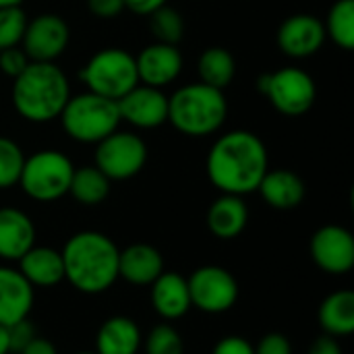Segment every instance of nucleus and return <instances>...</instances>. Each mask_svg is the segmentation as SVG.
Here are the masks:
<instances>
[{"label":"nucleus","mask_w":354,"mask_h":354,"mask_svg":"<svg viewBox=\"0 0 354 354\" xmlns=\"http://www.w3.org/2000/svg\"><path fill=\"white\" fill-rule=\"evenodd\" d=\"M207 228L216 239L230 241L243 234L249 222V209L243 197L222 193L207 209Z\"/></svg>","instance_id":"nucleus-22"},{"label":"nucleus","mask_w":354,"mask_h":354,"mask_svg":"<svg viewBox=\"0 0 354 354\" xmlns=\"http://www.w3.org/2000/svg\"><path fill=\"white\" fill-rule=\"evenodd\" d=\"M19 354H58V351H56V346L50 340L35 336Z\"/></svg>","instance_id":"nucleus-39"},{"label":"nucleus","mask_w":354,"mask_h":354,"mask_svg":"<svg viewBox=\"0 0 354 354\" xmlns=\"http://www.w3.org/2000/svg\"><path fill=\"white\" fill-rule=\"evenodd\" d=\"M75 354H95V353H75Z\"/></svg>","instance_id":"nucleus-42"},{"label":"nucleus","mask_w":354,"mask_h":354,"mask_svg":"<svg viewBox=\"0 0 354 354\" xmlns=\"http://www.w3.org/2000/svg\"><path fill=\"white\" fill-rule=\"evenodd\" d=\"M75 164L56 149H41L25 158L19 187L23 193L39 203H52L68 195Z\"/></svg>","instance_id":"nucleus-6"},{"label":"nucleus","mask_w":354,"mask_h":354,"mask_svg":"<svg viewBox=\"0 0 354 354\" xmlns=\"http://www.w3.org/2000/svg\"><path fill=\"white\" fill-rule=\"evenodd\" d=\"M212 354H255V346L243 336H226L218 340Z\"/></svg>","instance_id":"nucleus-35"},{"label":"nucleus","mask_w":354,"mask_h":354,"mask_svg":"<svg viewBox=\"0 0 354 354\" xmlns=\"http://www.w3.org/2000/svg\"><path fill=\"white\" fill-rule=\"evenodd\" d=\"M71 41L66 21L56 12H41L27 21L21 48L31 62H56Z\"/></svg>","instance_id":"nucleus-11"},{"label":"nucleus","mask_w":354,"mask_h":354,"mask_svg":"<svg viewBox=\"0 0 354 354\" xmlns=\"http://www.w3.org/2000/svg\"><path fill=\"white\" fill-rule=\"evenodd\" d=\"M168 0H124V8H129L135 15L141 17H149L153 10H158L160 6H164Z\"/></svg>","instance_id":"nucleus-38"},{"label":"nucleus","mask_w":354,"mask_h":354,"mask_svg":"<svg viewBox=\"0 0 354 354\" xmlns=\"http://www.w3.org/2000/svg\"><path fill=\"white\" fill-rule=\"evenodd\" d=\"M326 37L351 52L354 48V0H336L324 23Z\"/></svg>","instance_id":"nucleus-27"},{"label":"nucleus","mask_w":354,"mask_h":354,"mask_svg":"<svg viewBox=\"0 0 354 354\" xmlns=\"http://www.w3.org/2000/svg\"><path fill=\"white\" fill-rule=\"evenodd\" d=\"M309 249L313 263L326 274L344 276L354 268V236L344 226H322L311 236Z\"/></svg>","instance_id":"nucleus-12"},{"label":"nucleus","mask_w":354,"mask_h":354,"mask_svg":"<svg viewBox=\"0 0 354 354\" xmlns=\"http://www.w3.org/2000/svg\"><path fill=\"white\" fill-rule=\"evenodd\" d=\"M276 39L282 54L290 58H309L322 50L328 37L322 19L309 12H297L282 21Z\"/></svg>","instance_id":"nucleus-14"},{"label":"nucleus","mask_w":354,"mask_h":354,"mask_svg":"<svg viewBox=\"0 0 354 354\" xmlns=\"http://www.w3.org/2000/svg\"><path fill=\"white\" fill-rule=\"evenodd\" d=\"M12 108L33 124H46L60 116L71 97L68 77L56 62H29L12 79Z\"/></svg>","instance_id":"nucleus-3"},{"label":"nucleus","mask_w":354,"mask_h":354,"mask_svg":"<svg viewBox=\"0 0 354 354\" xmlns=\"http://www.w3.org/2000/svg\"><path fill=\"white\" fill-rule=\"evenodd\" d=\"M64 280L83 295H102L118 280L116 243L97 230H81L62 247Z\"/></svg>","instance_id":"nucleus-2"},{"label":"nucleus","mask_w":354,"mask_h":354,"mask_svg":"<svg viewBox=\"0 0 354 354\" xmlns=\"http://www.w3.org/2000/svg\"><path fill=\"white\" fill-rule=\"evenodd\" d=\"M27 15L21 6H4L0 8V50L21 46L25 27H27Z\"/></svg>","instance_id":"nucleus-31"},{"label":"nucleus","mask_w":354,"mask_h":354,"mask_svg":"<svg viewBox=\"0 0 354 354\" xmlns=\"http://www.w3.org/2000/svg\"><path fill=\"white\" fill-rule=\"evenodd\" d=\"M147 164V145L137 133L116 129L95 143V168L110 180H129Z\"/></svg>","instance_id":"nucleus-9"},{"label":"nucleus","mask_w":354,"mask_h":354,"mask_svg":"<svg viewBox=\"0 0 354 354\" xmlns=\"http://www.w3.org/2000/svg\"><path fill=\"white\" fill-rule=\"evenodd\" d=\"M21 276L35 288H52L64 282V263L62 253L52 247H37L33 245L21 259L19 268Z\"/></svg>","instance_id":"nucleus-21"},{"label":"nucleus","mask_w":354,"mask_h":354,"mask_svg":"<svg viewBox=\"0 0 354 354\" xmlns=\"http://www.w3.org/2000/svg\"><path fill=\"white\" fill-rule=\"evenodd\" d=\"M0 354H10L8 334H6V328H2V326H0Z\"/></svg>","instance_id":"nucleus-40"},{"label":"nucleus","mask_w":354,"mask_h":354,"mask_svg":"<svg viewBox=\"0 0 354 354\" xmlns=\"http://www.w3.org/2000/svg\"><path fill=\"white\" fill-rule=\"evenodd\" d=\"M257 89L284 116H303L311 110L317 97L313 77L299 66H284L280 71L259 77Z\"/></svg>","instance_id":"nucleus-8"},{"label":"nucleus","mask_w":354,"mask_h":354,"mask_svg":"<svg viewBox=\"0 0 354 354\" xmlns=\"http://www.w3.org/2000/svg\"><path fill=\"white\" fill-rule=\"evenodd\" d=\"M317 322L328 336L344 338L354 332V292L336 290L328 295L317 311Z\"/></svg>","instance_id":"nucleus-24"},{"label":"nucleus","mask_w":354,"mask_h":354,"mask_svg":"<svg viewBox=\"0 0 354 354\" xmlns=\"http://www.w3.org/2000/svg\"><path fill=\"white\" fill-rule=\"evenodd\" d=\"M143 346L139 326L124 315L106 319L95 336V354H137Z\"/></svg>","instance_id":"nucleus-23"},{"label":"nucleus","mask_w":354,"mask_h":354,"mask_svg":"<svg viewBox=\"0 0 354 354\" xmlns=\"http://www.w3.org/2000/svg\"><path fill=\"white\" fill-rule=\"evenodd\" d=\"M205 170L209 183L220 193L239 197L255 193L263 174L270 170L266 143L251 131H228L209 147Z\"/></svg>","instance_id":"nucleus-1"},{"label":"nucleus","mask_w":354,"mask_h":354,"mask_svg":"<svg viewBox=\"0 0 354 354\" xmlns=\"http://www.w3.org/2000/svg\"><path fill=\"white\" fill-rule=\"evenodd\" d=\"M228 116V102L222 89L201 81L178 87L168 97V122L187 137H209L218 133Z\"/></svg>","instance_id":"nucleus-4"},{"label":"nucleus","mask_w":354,"mask_h":354,"mask_svg":"<svg viewBox=\"0 0 354 354\" xmlns=\"http://www.w3.org/2000/svg\"><path fill=\"white\" fill-rule=\"evenodd\" d=\"M164 272L162 253L147 243H135L118 255V278L133 286H149Z\"/></svg>","instance_id":"nucleus-19"},{"label":"nucleus","mask_w":354,"mask_h":354,"mask_svg":"<svg viewBox=\"0 0 354 354\" xmlns=\"http://www.w3.org/2000/svg\"><path fill=\"white\" fill-rule=\"evenodd\" d=\"M23 4V0H0V8H4V6H21Z\"/></svg>","instance_id":"nucleus-41"},{"label":"nucleus","mask_w":354,"mask_h":354,"mask_svg":"<svg viewBox=\"0 0 354 354\" xmlns=\"http://www.w3.org/2000/svg\"><path fill=\"white\" fill-rule=\"evenodd\" d=\"M135 64L139 83L164 89L178 79L183 71V54L178 46L153 41L135 56Z\"/></svg>","instance_id":"nucleus-15"},{"label":"nucleus","mask_w":354,"mask_h":354,"mask_svg":"<svg viewBox=\"0 0 354 354\" xmlns=\"http://www.w3.org/2000/svg\"><path fill=\"white\" fill-rule=\"evenodd\" d=\"M25 158L27 156L17 141L0 135V189H10L19 185Z\"/></svg>","instance_id":"nucleus-29"},{"label":"nucleus","mask_w":354,"mask_h":354,"mask_svg":"<svg viewBox=\"0 0 354 354\" xmlns=\"http://www.w3.org/2000/svg\"><path fill=\"white\" fill-rule=\"evenodd\" d=\"M6 334H8V346H10V353H21L33 338H35V328L31 326L29 317L27 319H21L12 326L6 328Z\"/></svg>","instance_id":"nucleus-33"},{"label":"nucleus","mask_w":354,"mask_h":354,"mask_svg":"<svg viewBox=\"0 0 354 354\" xmlns=\"http://www.w3.org/2000/svg\"><path fill=\"white\" fill-rule=\"evenodd\" d=\"M33 286L19 270L0 266V326L8 328L27 319L33 309Z\"/></svg>","instance_id":"nucleus-17"},{"label":"nucleus","mask_w":354,"mask_h":354,"mask_svg":"<svg viewBox=\"0 0 354 354\" xmlns=\"http://www.w3.org/2000/svg\"><path fill=\"white\" fill-rule=\"evenodd\" d=\"M31 60L27 58V54L23 52L21 46H12V48H2L0 50V73L15 79L17 75L23 73V68L29 64Z\"/></svg>","instance_id":"nucleus-32"},{"label":"nucleus","mask_w":354,"mask_h":354,"mask_svg":"<svg viewBox=\"0 0 354 354\" xmlns=\"http://www.w3.org/2000/svg\"><path fill=\"white\" fill-rule=\"evenodd\" d=\"M87 8L97 19H116L124 10V0H87Z\"/></svg>","instance_id":"nucleus-36"},{"label":"nucleus","mask_w":354,"mask_h":354,"mask_svg":"<svg viewBox=\"0 0 354 354\" xmlns=\"http://www.w3.org/2000/svg\"><path fill=\"white\" fill-rule=\"evenodd\" d=\"M145 354H185V342L176 328L162 324L143 338Z\"/></svg>","instance_id":"nucleus-30"},{"label":"nucleus","mask_w":354,"mask_h":354,"mask_svg":"<svg viewBox=\"0 0 354 354\" xmlns=\"http://www.w3.org/2000/svg\"><path fill=\"white\" fill-rule=\"evenodd\" d=\"M255 354H292V344L284 334L272 332L257 342Z\"/></svg>","instance_id":"nucleus-34"},{"label":"nucleus","mask_w":354,"mask_h":354,"mask_svg":"<svg viewBox=\"0 0 354 354\" xmlns=\"http://www.w3.org/2000/svg\"><path fill=\"white\" fill-rule=\"evenodd\" d=\"M149 29L156 41L178 46L185 33V19L176 8H170L168 4H164L149 15Z\"/></svg>","instance_id":"nucleus-28"},{"label":"nucleus","mask_w":354,"mask_h":354,"mask_svg":"<svg viewBox=\"0 0 354 354\" xmlns=\"http://www.w3.org/2000/svg\"><path fill=\"white\" fill-rule=\"evenodd\" d=\"M120 120L135 129H158L168 122V95L143 83H137L118 102Z\"/></svg>","instance_id":"nucleus-13"},{"label":"nucleus","mask_w":354,"mask_h":354,"mask_svg":"<svg viewBox=\"0 0 354 354\" xmlns=\"http://www.w3.org/2000/svg\"><path fill=\"white\" fill-rule=\"evenodd\" d=\"M189 297H191V307L218 315L230 311L236 301H239V282L236 278L220 266H201L197 268L189 278Z\"/></svg>","instance_id":"nucleus-10"},{"label":"nucleus","mask_w":354,"mask_h":354,"mask_svg":"<svg viewBox=\"0 0 354 354\" xmlns=\"http://www.w3.org/2000/svg\"><path fill=\"white\" fill-rule=\"evenodd\" d=\"M35 245V226L19 207H0V259L19 261Z\"/></svg>","instance_id":"nucleus-18"},{"label":"nucleus","mask_w":354,"mask_h":354,"mask_svg":"<svg viewBox=\"0 0 354 354\" xmlns=\"http://www.w3.org/2000/svg\"><path fill=\"white\" fill-rule=\"evenodd\" d=\"M110 178L95 166H81L75 168L73 178H71V187H68V195L81 203V205H100L108 199L110 195Z\"/></svg>","instance_id":"nucleus-26"},{"label":"nucleus","mask_w":354,"mask_h":354,"mask_svg":"<svg viewBox=\"0 0 354 354\" xmlns=\"http://www.w3.org/2000/svg\"><path fill=\"white\" fill-rule=\"evenodd\" d=\"M58 118L66 137L85 145L100 143L122 122L118 104L91 91L71 95Z\"/></svg>","instance_id":"nucleus-5"},{"label":"nucleus","mask_w":354,"mask_h":354,"mask_svg":"<svg viewBox=\"0 0 354 354\" xmlns=\"http://www.w3.org/2000/svg\"><path fill=\"white\" fill-rule=\"evenodd\" d=\"M197 73H199L201 83L224 91L234 81L236 60L230 50H226L222 46H212L201 52V56L197 60Z\"/></svg>","instance_id":"nucleus-25"},{"label":"nucleus","mask_w":354,"mask_h":354,"mask_svg":"<svg viewBox=\"0 0 354 354\" xmlns=\"http://www.w3.org/2000/svg\"><path fill=\"white\" fill-rule=\"evenodd\" d=\"M257 191L270 207L286 212L299 207L305 201L307 185L297 172L278 168V170H268L263 174Z\"/></svg>","instance_id":"nucleus-20"},{"label":"nucleus","mask_w":354,"mask_h":354,"mask_svg":"<svg viewBox=\"0 0 354 354\" xmlns=\"http://www.w3.org/2000/svg\"><path fill=\"white\" fill-rule=\"evenodd\" d=\"M149 301L153 311L166 319L174 322L180 319L189 313L191 307V297H189V286L187 278L180 276L178 272H162L151 284H149Z\"/></svg>","instance_id":"nucleus-16"},{"label":"nucleus","mask_w":354,"mask_h":354,"mask_svg":"<svg viewBox=\"0 0 354 354\" xmlns=\"http://www.w3.org/2000/svg\"><path fill=\"white\" fill-rule=\"evenodd\" d=\"M309 354H344V351H342L338 338L324 334L313 340V344L309 346Z\"/></svg>","instance_id":"nucleus-37"},{"label":"nucleus","mask_w":354,"mask_h":354,"mask_svg":"<svg viewBox=\"0 0 354 354\" xmlns=\"http://www.w3.org/2000/svg\"><path fill=\"white\" fill-rule=\"evenodd\" d=\"M79 77L87 91L104 95L114 102H118L127 91H131L139 83L135 56L122 48L97 50L83 64Z\"/></svg>","instance_id":"nucleus-7"}]
</instances>
